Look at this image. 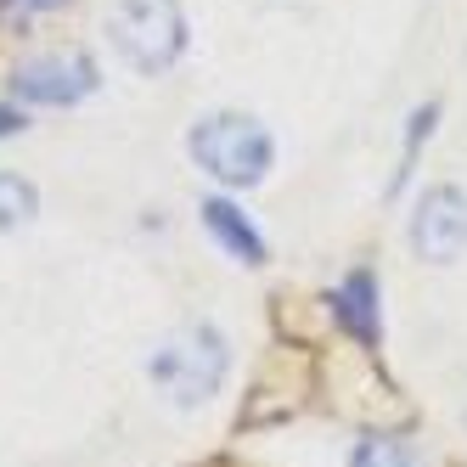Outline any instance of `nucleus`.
<instances>
[{
  "label": "nucleus",
  "mask_w": 467,
  "mask_h": 467,
  "mask_svg": "<svg viewBox=\"0 0 467 467\" xmlns=\"http://www.w3.org/2000/svg\"><path fill=\"white\" fill-rule=\"evenodd\" d=\"M197 170H209L220 186H259L271 175V130L248 113H209L186 136Z\"/></svg>",
  "instance_id": "nucleus-1"
},
{
  "label": "nucleus",
  "mask_w": 467,
  "mask_h": 467,
  "mask_svg": "<svg viewBox=\"0 0 467 467\" xmlns=\"http://www.w3.org/2000/svg\"><path fill=\"white\" fill-rule=\"evenodd\" d=\"M225 366H231L225 338H220L209 321H197V327L170 332V338L152 349L147 378H152L163 394H170V406H203L209 394H220Z\"/></svg>",
  "instance_id": "nucleus-2"
},
{
  "label": "nucleus",
  "mask_w": 467,
  "mask_h": 467,
  "mask_svg": "<svg viewBox=\"0 0 467 467\" xmlns=\"http://www.w3.org/2000/svg\"><path fill=\"white\" fill-rule=\"evenodd\" d=\"M108 35L136 74H170L186 51V12L181 0H119L108 12Z\"/></svg>",
  "instance_id": "nucleus-3"
},
{
  "label": "nucleus",
  "mask_w": 467,
  "mask_h": 467,
  "mask_svg": "<svg viewBox=\"0 0 467 467\" xmlns=\"http://www.w3.org/2000/svg\"><path fill=\"white\" fill-rule=\"evenodd\" d=\"M411 248L428 265H451L467 248V197L456 186H428L411 214Z\"/></svg>",
  "instance_id": "nucleus-4"
},
{
  "label": "nucleus",
  "mask_w": 467,
  "mask_h": 467,
  "mask_svg": "<svg viewBox=\"0 0 467 467\" xmlns=\"http://www.w3.org/2000/svg\"><path fill=\"white\" fill-rule=\"evenodd\" d=\"M12 90L23 102H46V108H68L79 96L96 90V62L85 51H62V57H28L17 62Z\"/></svg>",
  "instance_id": "nucleus-5"
},
{
  "label": "nucleus",
  "mask_w": 467,
  "mask_h": 467,
  "mask_svg": "<svg viewBox=\"0 0 467 467\" xmlns=\"http://www.w3.org/2000/svg\"><path fill=\"white\" fill-rule=\"evenodd\" d=\"M203 225H209V237H214L231 259H243V265H265V243H259V231L243 220V209H231L225 197H209V203H203Z\"/></svg>",
  "instance_id": "nucleus-6"
},
{
  "label": "nucleus",
  "mask_w": 467,
  "mask_h": 467,
  "mask_svg": "<svg viewBox=\"0 0 467 467\" xmlns=\"http://www.w3.org/2000/svg\"><path fill=\"white\" fill-rule=\"evenodd\" d=\"M332 305H338V316L360 332V338H372V332H378V316H372V276H349L344 293L332 298Z\"/></svg>",
  "instance_id": "nucleus-7"
},
{
  "label": "nucleus",
  "mask_w": 467,
  "mask_h": 467,
  "mask_svg": "<svg viewBox=\"0 0 467 467\" xmlns=\"http://www.w3.org/2000/svg\"><path fill=\"white\" fill-rule=\"evenodd\" d=\"M349 467H428V462H422V451L406 445V440H366V445L349 456Z\"/></svg>",
  "instance_id": "nucleus-8"
},
{
  "label": "nucleus",
  "mask_w": 467,
  "mask_h": 467,
  "mask_svg": "<svg viewBox=\"0 0 467 467\" xmlns=\"http://www.w3.org/2000/svg\"><path fill=\"white\" fill-rule=\"evenodd\" d=\"M35 209H40V192H35V186L17 181V175H0V231L35 220Z\"/></svg>",
  "instance_id": "nucleus-9"
},
{
  "label": "nucleus",
  "mask_w": 467,
  "mask_h": 467,
  "mask_svg": "<svg viewBox=\"0 0 467 467\" xmlns=\"http://www.w3.org/2000/svg\"><path fill=\"white\" fill-rule=\"evenodd\" d=\"M6 6H17V12H40V6H62V0H6Z\"/></svg>",
  "instance_id": "nucleus-10"
},
{
  "label": "nucleus",
  "mask_w": 467,
  "mask_h": 467,
  "mask_svg": "<svg viewBox=\"0 0 467 467\" xmlns=\"http://www.w3.org/2000/svg\"><path fill=\"white\" fill-rule=\"evenodd\" d=\"M12 130H23V113H17V119H12V113H6V108H0V136H12Z\"/></svg>",
  "instance_id": "nucleus-11"
}]
</instances>
